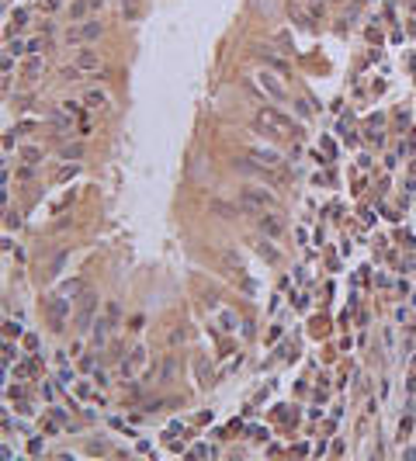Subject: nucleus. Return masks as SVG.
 <instances>
[{
    "instance_id": "1",
    "label": "nucleus",
    "mask_w": 416,
    "mask_h": 461,
    "mask_svg": "<svg viewBox=\"0 0 416 461\" xmlns=\"http://www.w3.org/2000/svg\"><path fill=\"white\" fill-rule=\"evenodd\" d=\"M257 129L260 132H271V135H298V125L288 118V114H281L278 108H260L257 111Z\"/></svg>"
},
{
    "instance_id": "2",
    "label": "nucleus",
    "mask_w": 416,
    "mask_h": 461,
    "mask_svg": "<svg viewBox=\"0 0 416 461\" xmlns=\"http://www.w3.org/2000/svg\"><path fill=\"white\" fill-rule=\"evenodd\" d=\"M240 208L250 212V215H260L263 208H278V198L271 195V191H263V187H243V195H240Z\"/></svg>"
},
{
    "instance_id": "3",
    "label": "nucleus",
    "mask_w": 416,
    "mask_h": 461,
    "mask_svg": "<svg viewBox=\"0 0 416 461\" xmlns=\"http://www.w3.org/2000/svg\"><path fill=\"white\" fill-rule=\"evenodd\" d=\"M104 35V24L94 18V21H84L77 28H66V45H84V42H97Z\"/></svg>"
},
{
    "instance_id": "4",
    "label": "nucleus",
    "mask_w": 416,
    "mask_h": 461,
    "mask_svg": "<svg viewBox=\"0 0 416 461\" xmlns=\"http://www.w3.org/2000/svg\"><path fill=\"white\" fill-rule=\"evenodd\" d=\"M257 225H260V233L267 236V240H281V236H285V229H288V222L281 219V212H278V208H263V212L257 215Z\"/></svg>"
},
{
    "instance_id": "5",
    "label": "nucleus",
    "mask_w": 416,
    "mask_h": 461,
    "mask_svg": "<svg viewBox=\"0 0 416 461\" xmlns=\"http://www.w3.org/2000/svg\"><path fill=\"white\" fill-rule=\"evenodd\" d=\"M45 309H49V326L59 333L63 329V323H66V316H69V298L59 291V295H49L45 298Z\"/></svg>"
},
{
    "instance_id": "6",
    "label": "nucleus",
    "mask_w": 416,
    "mask_h": 461,
    "mask_svg": "<svg viewBox=\"0 0 416 461\" xmlns=\"http://www.w3.org/2000/svg\"><path fill=\"white\" fill-rule=\"evenodd\" d=\"M94 312H97V295H94V291H87V295L80 298V309H77V323H73V326H77L80 333H84V329H90V326H94Z\"/></svg>"
},
{
    "instance_id": "7",
    "label": "nucleus",
    "mask_w": 416,
    "mask_h": 461,
    "mask_svg": "<svg viewBox=\"0 0 416 461\" xmlns=\"http://www.w3.org/2000/svg\"><path fill=\"white\" fill-rule=\"evenodd\" d=\"M142 368H146V347H132L129 357L122 361V378H135Z\"/></svg>"
},
{
    "instance_id": "8",
    "label": "nucleus",
    "mask_w": 416,
    "mask_h": 461,
    "mask_svg": "<svg viewBox=\"0 0 416 461\" xmlns=\"http://www.w3.org/2000/svg\"><path fill=\"white\" fill-rule=\"evenodd\" d=\"M260 87H263V94H271L274 101H288V90H285V84L278 80L274 73H267V69L260 73Z\"/></svg>"
},
{
    "instance_id": "9",
    "label": "nucleus",
    "mask_w": 416,
    "mask_h": 461,
    "mask_svg": "<svg viewBox=\"0 0 416 461\" xmlns=\"http://www.w3.org/2000/svg\"><path fill=\"white\" fill-rule=\"evenodd\" d=\"M73 63H77L84 73H97V69H101V59H97V52H90V49H77V52H73ZM97 76H104V73H97Z\"/></svg>"
},
{
    "instance_id": "10",
    "label": "nucleus",
    "mask_w": 416,
    "mask_h": 461,
    "mask_svg": "<svg viewBox=\"0 0 416 461\" xmlns=\"http://www.w3.org/2000/svg\"><path fill=\"white\" fill-rule=\"evenodd\" d=\"M250 160H257L260 167H267V170H278L281 167V156L274 149H250Z\"/></svg>"
},
{
    "instance_id": "11",
    "label": "nucleus",
    "mask_w": 416,
    "mask_h": 461,
    "mask_svg": "<svg viewBox=\"0 0 416 461\" xmlns=\"http://www.w3.org/2000/svg\"><path fill=\"white\" fill-rule=\"evenodd\" d=\"M253 246H257V253L267 260V263H281V250H278L267 236H263V240H253Z\"/></svg>"
},
{
    "instance_id": "12",
    "label": "nucleus",
    "mask_w": 416,
    "mask_h": 461,
    "mask_svg": "<svg viewBox=\"0 0 416 461\" xmlns=\"http://www.w3.org/2000/svg\"><path fill=\"white\" fill-rule=\"evenodd\" d=\"M73 118H77V114H69V111L59 104V108L52 111V129H56V132H73Z\"/></svg>"
},
{
    "instance_id": "13",
    "label": "nucleus",
    "mask_w": 416,
    "mask_h": 461,
    "mask_svg": "<svg viewBox=\"0 0 416 461\" xmlns=\"http://www.w3.org/2000/svg\"><path fill=\"white\" fill-rule=\"evenodd\" d=\"M215 316H219L222 333H236V329H240V316H236L233 309H222V305H219V309H215Z\"/></svg>"
},
{
    "instance_id": "14",
    "label": "nucleus",
    "mask_w": 416,
    "mask_h": 461,
    "mask_svg": "<svg viewBox=\"0 0 416 461\" xmlns=\"http://www.w3.org/2000/svg\"><path fill=\"white\" fill-rule=\"evenodd\" d=\"M195 381H198L201 389L212 385V364H208L205 357H195Z\"/></svg>"
},
{
    "instance_id": "15",
    "label": "nucleus",
    "mask_w": 416,
    "mask_h": 461,
    "mask_svg": "<svg viewBox=\"0 0 416 461\" xmlns=\"http://www.w3.org/2000/svg\"><path fill=\"white\" fill-rule=\"evenodd\" d=\"M104 104H108V94H104V90H87V94H84V108H87V111H101Z\"/></svg>"
},
{
    "instance_id": "16",
    "label": "nucleus",
    "mask_w": 416,
    "mask_h": 461,
    "mask_svg": "<svg viewBox=\"0 0 416 461\" xmlns=\"http://www.w3.org/2000/svg\"><path fill=\"white\" fill-rule=\"evenodd\" d=\"M257 56H260V59H263V63H267V66H274V69H278V73H285V69H288V63H285V59H281V56H278V52H271V49H267V45H263V49H257Z\"/></svg>"
},
{
    "instance_id": "17",
    "label": "nucleus",
    "mask_w": 416,
    "mask_h": 461,
    "mask_svg": "<svg viewBox=\"0 0 416 461\" xmlns=\"http://www.w3.org/2000/svg\"><path fill=\"white\" fill-rule=\"evenodd\" d=\"M111 326H118V323L111 319V316H108V319H97V323H94V343H97V347H104V340H108V329H111Z\"/></svg>"
},
{
    "instance_id": "18",
    "label": "nucleus",
    "mask_w": 416,
    "mask_h": 461,
    "mask_svg": "<svg viewBox=\"0 0 416 461\" xmlns=\"http://www.w3.org/2000/svg\"><path fill=\"white\" fill-rule=\"evenodd\" d=\"M42 56H28L24 59V76H28V80H39V76H42Z\"/></svg>"
},
{
    "instance_id": "19",
    "label": "nucleus",
    "mask_w": 416,
    "mask_h": 461,
    "mask_svg": "<svg viewBox=\"0 0 416 461\" xmlns=\"http://www.w3.org/2000/svg\"><path fill=\"white\" fill-rule=\"evenodd\" d=\"M87 11H94L90 0H73V4H69V21H84Z\"/></svg>"
},
{
    "instance_id": "20",
    "label": "nucleus",
    "mask_w": 416,
    "mask_h": 461,
    "mask_svg": "<svg viewBox=\"0 0 416 461\" xmlns=\"http://www.w3.org/2000/svg\"><path fill=\"white\" fill-rule=\"evenodd\" d=\"M187 340V329L180 326V323H174L170 329H167V347H177V343H184Z\"/></svg>"
},
{
    "instance_id": "21",
    "label": "nucleus",
    "mask_w": 416,
    "mask_h": 461,
    "mask_svg": "<svg viewBox=\"0 0 416 461\" xmlns=\"http://www.w3.org/2000/svg\"><path fill=\"white\" fill-rule=\"evenodd\" d=\"M174 374H177V361L167 357V361H163V371H160V381L167 385V381H174Z\"/></svg>"
},
{
    "instance_id": "22",
    "label": "nucleus",
    "mask_w": 416,
    "mask_h": 461,
    "mask_svg": "<svg viewBox=\"0 0 416 461\" xmlns=\"http://www.w3.org/2000/svg\"><path fill=\"white\" fill-rule=\"evenodd\" d=\"M73 378H77V374H73V368H66V364H63V368H59V374H56V385L69 389V385H73Z\"/></svg>"
},
{
    "instance_id": "23",
    "label": "nucleus",
    "mask_w": 416,
    "mask_h": 461,
    "mask_svg": "<svg viewBox=\"0 0 416 461\" xmlns=\"http://www.w3.org/2000/svg\"><path fill=\"white\" fill-rule=\"evenodd\" d=\"M118 7H122V18L132 21V18L139 14V0H118Z\"/></svg>"
},
{
    "instance_id": "24",
    "label": "nucleus",
    "mask_w": 416,
    "mask_h": 461,
    "mask_svg": "<svg viewBox=\"0 0 416 461\" xmlns=\"http://www.w3.org/2000/svg\"><path fill=\"white\" fill-rule=\"evenodd\" d=\"M21 160H24V163H42V153L35 149V146H24V149H21Z\"/></svg>"
},
{
    "instance_id": "25",
    "label": "nucleus",
    "mask_w": 416,
    "mask_h": 461,
    "mask_svg": "<svg viewBox=\"0 0 416 461\" xmlns=\"http://www.w3.org/2000/svg\"><path fill=\"white\" fill-rule=\"evenodd\" d=\"M7 52H14V56H24V52H28V42H21V38H11V42H7Z\"/></svg>"
},
{
    "instance_id": "26",
    "label": "nucleus",
    "mask_w": 416,
    "mask_h": 461,
    "mask_svg": "<svg viewBox=\"0 0 416 461\" xmlns=\"http://www.w3.org/2000/svg\"><path fill=\"white\" fill-rule=\"evenodd\" d=\"M306 4H309V14H312V18H323V14H326V4H323V0H306Z\"/></svg>"
},
{
    "instance_id": "27",
    "label": "nucleus",
    "mask_w": 416,
    "mask_h": 461,
    "mask_svg": "<svg viewBox=\"0 0 416 461\" xmlns=\"http://www.w3.org/2000/svg\"><path fill=\"white\" fill-rule=\"evenodd\" d=\"M288 11H291V14H295V21H298V24H302V28H312V21H309V18H306V14H302V7H288Z\"/></svg>"
},
{
    "instance_id": "28",
    "label": "nucleus",
    "mask_w": 416,
    "mask_h": 461,
    "mask_svg": "<svg viewBox=\"0 0 416 461\" xmlns=\"http://www.w3.org/2000/svg\"><path fill=\"white\" fill-rule=\"evenodd\" d=\"M409 430H413V416H402L399 419V437H409Z\"/></svg>"
},
{
    "instance_id": "29",
    "label": "nucleus",
    "mask_w": 416,
    "mask_h": 461,
    "mask_svg": "<svg viewBox=\"0 0 416 461\" xmlns=\"http://www.w3.org/2000/svg\"><path fill=\"white\" fill-rule=\"evenodd\" d=\"M42 45H45V38H31V42H28V56H39Z\"/></svg>"
},
{
    "instance_id": "30",
    "label": "nucleus",
    "mask_w": 416,
    "mask_h": 461,
    "mask_svg": "<svg viewBox=\"0 0 416 461\" xmlns=\"http://www.w3.org/2000/svg\"><path fill=\"white\" fill-rule=\"evenodd\" d=\"M80 153H84V146H66V149H63V160H77Z\"/></svg>"
},
{
    "instance_id": "31",
    "label": "nucleus",
    "mask_w": 416,
    "mask_h": 461,
    "mask_svg": "<svg viewBox=\"0 0 416 461\" xmlns=\"http://www.w3.org/2000/svg\"><path fill=\"white\" fill-rule=\"evenodd\" d=\"M77 288H80V281H66V285H63L59 291H63L66 298H77V295H73V291H77Z\"/></svg>"
},
{
    "instance_id": "32",
    "label": "nucleus",
    "mask_w": 416,
    "mask_h": 461,
    "mask_svg": "<svg viewBox=\"0 0 416 461\" xmlns=\"http://www.w3.org/2000/svg\"><path fill=\"white\" fill-rule=\"evenodd\" d=\"M278 49H285V52L291 49V35H288V31H281V35H278Z\"/></svg>"
},
{
    "instance_id": "33",
    "label": "nucleus",
    "mask_w": 416,
    "mask_h": 461,
    "mask_svg": "<svg viewBox=\"0 0 416 461\" xmlns=\"http://www.w3.org/2000/svg\"><path fill=\"white\" fill-rule=\"evenodd\" d=\"M187 454H191V458H205V454H212V447L198 444V447H191V451H187Z\"/></svg>"
},
{
    "instance_id": "34",
    "label": "nucleus",
    "mask_w": 416,
    "mask_h": 461,
    "mask_svg": "<svg viewBox=\"0 0 416 461\" xmlns=\"http://www.w3.org/2000/svg\"><path fill=\"white\" fill-rule=\"evenodd\" d=\"M18 357V347H11V343H7V347H4V364H11Z\"/></svg>"
},
{
    "instance_id": "35",
    "label": "nucleus",
    "mask_w": 416,
    "mask_h": 461,
    "mask_svg": "<svg viewBox=\"0 0 416 461\" xmlns=\"http://www.w3.org/2000/svg\"><path fill=\"white\" fill-rule=\"evenodd\" d=\"M42 447H45V444H42L39 437H31V444H28V451H31V454H42Z\"/></svg>"
},
{
    "instance_id": "36",
    "label": "nucleus",
    "mask_w": 416,
    "mask_h": 461,
    "mask_svg": "<svg viewBox=\"0 0 416 461\" xmlns=\"http://www.w3.org/2000/svg\"><path fill=\"white\" fill-rule=\"evenodd\" d=\"M250 437H257V440H267V430H263V427H250Z\"/></svg>"
},
{
    "instance_id": "37",
    "label": "nucleus",
    "mask_w": 416,
    "mask_h": 461,
    "mask_svg": "<svg viewBox=\"0 0 416 461\" xmlns=\"http://www.w3.org/2000/svg\"><path fill=\"white\" fill-rule=\"evenodd\" d=\"M73 174H77V167H63V170H59V177H56V180H59V184H63V180H66V177H73Z\"/></svg>"
},
{
    "instance_id": "38",
    "label": "nucleus",
    "mask_w": 416,
    "mask_h": 461,
    "mask_svg": "<svg viewBox=\"0 0 416 461\" xmlns=\"http://www.w3.org/2000/svg\"><path fill=\"white\" fill-rule=\"evenodd\" d=\"M63 108H66L69 114H80V104H77V101H63Z\"/></svg>"
},
{
    "instance_id": "39",
    "label": "nucleus",
    "mask_w": 416,
    "mask_h": 461,
    "mask_svg": "<svg viewBox=\"0 0 416 461\" xmlns=\"http://www.w3.org/2000/svg\"><path fill=\"white\" fill-rule=\"evenodd\" d=\"M11 18H14V24H24V21H28V14H24V11H21V7H18V11H14V14H11Z\"/></svg>"
},
{
    "instance_id": "40",
    "label": "nucleus",
    "mask_w": 416,
    "mask_h": 461,
    "mask_svg": "<svg viewBox=\"0 0 416 461\" xmlns=\"http://www.w3.org/2000/svg\"><path fill=\"white\" fill-rule=\"evenodd\" d=\"M4 329H7V336H21V326H18V323H7Z\"/></svg>"
},
{
    "instance_id": "41",
    "label": "nucleus",
    "mask_w": 416,
    "mask_h": 461,
    "mask_svg": "<svg viewBox=\"0 0 416 461\" xmlns=\"http://www.w3.org/2000/svg\"><path fill=\"white\" fill-rule=\"evenodd\" d=\"M59 4H63V0H45V7H49V11H52V7H59Z\"/></svg>"
},
{
    "instance_id": "42",
    "label": "nucleus",
    "mask_w": 416,
    "mask_h": 461,
    "mask_svg": "<svg viewBox=\"0 0 416 461\" xmlns=\"http://www.w3.org/2000/svg\"><path fill=\"white\" fill-rule=\"evenodd\" d=\"M90 7H94V11H101V7H104V0H90Z\"/></svg>"
}]
</instances>
